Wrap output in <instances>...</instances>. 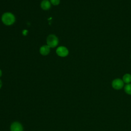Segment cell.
I'll list each match as a JSON object with an SVG mask.
<instances>
[{
	"label": "cell",
	"mask_w": 131,
	"mask_h": 131,
	"mask_svg": "<svg viewBox=\"0 0 131 131\" xmlns=\"http://www.w3.org/2000/svg\"><path fill=\"white\" fill-rule=\"evenodd\" d=\"M2 21L5 25L10 26L14 23L15 17L12 13L5 12L2 16Z\"/></svg>",
	"instance_id": "obj_1"
},
{
	"label": "cell",
	"mask_w": 131,
	"mask_h": 131,
	"mask_svg": "<svg viewBox=\"0 0 131 131\" xmlns=\"http://www.w3.org/2000/svg\"><path fill=\"white\" fill-rule=\"evenodd\" d=\"M47 43L50 48H54L58 44V38L54 34H50L47 38Z\"/></svg>",
	"instance_id": "obj_2"
},
{
	"label": "cell",
	"mask_w": 131,
	"mask_h": 131,
	"mask_svg": "<svg viewBox=\"0 0 131 131\" xmlns=\"http://www.w3.org/2000/svg\"><path fill=\"white\" fill-rule=\"evenodd\" d=\"M56 53L59 56L64 57L68 55L69 50L66 47L59 46L56 49Z\"/></svg>",
	"instance_id": "obj_3"
},
{
	"label": "cell",
	"mask_w": 131,
	"mask_h": 131,
	"mask_svg": "<svg viewBox=\"0 0 131 131\" xmlns=\"http://www.w3.org/2000/svg\"><path fill=\"white\" fill-rule=\"evenodd\" d=\"M112 85L113 88H114L115 89L119 90L123 87L124 85V82L122 80L117 78V79H114L113 81Z\"/></svg>",
	"instance_id": "obj_4"
},
{
	"label": "cell",
	"mask_w": 131,
	"mask_h": 131,
	"mask_svg": "<svg viewBox=\"0 0 131 131\" xmlns=\"http://www.w3.org/2000/svg\"><path fill=\"white\" fill-rule=\"evenodd\" d=\"M11 131H23V128L21 124L17 122H13L10 127Z\"/></svg>",
	"instance_id": "obj_5"
},
{
	"label": "cell",
	"mask_w": 131,
	"mask_h": 131,
	"mask_svg": "<svg viewBox=\"0 0 131 131\" xmlns=\"http://www.w3.org/2000/svg\"><path fill=\"white\" fill-rule=\"evenodd\" d=\"M50 47L47 45L42 46L39 49V52L43 56H46L49 54L50 51Z\"/></svg>",
	"instance_id": "obj_6"
},
{
	"label": "cell",
	"mask_w": 131,
	"mask_h": 131,
	"mask_svg": "<svg viewBox=\"0 0 131 131\" xmlns=\"http://www.w3.org/2000/svg\"><path fill=\"white\" fill-rule=\"evenodd\" d=\"M40 6L42 9L48 10L51 8V3L48 0H43L41 2Z\"/></svg>",
	"instance_id": "obj_7"
},
{
	"label": "cell",
	"mask_w": 131,
	"mask_h": 131,
	"mask_svg": "<svg viewBox=\"0 0 131 131\" xmlns=\"http://www.w3.org/2000/svg\"><path fill=\"white\" fill-rule=\"evenodd\" d=\"M123 81L127 84L131 82V75L129 74H125L123 76Z\"/></svg>",
	"instance_id": "obj_8"
},
{
	"label": "cell",
	"mask_w": 131,
	"mask_h": 131,
	"mask_svg": "<svg viewBox=\"0 0 131 131\" xmlns=\"http://www.w3.org/2000/svg\"><path fill=\"white\" fill-rule=\"evenodd\" d=\"M124 90L127 94L129 95H131V84L130 83L127 84L124 87Z\"/></svg>",
	"instance_id": "obj_9"
},
{
	"label": "cell",
	"mask_w": 131,
	"mask_h": 131,
	"mask_svg": "<svg viewBox=\"0 0 131 131\" xmlns=\"http://www.w3.org/2000/svg\"><path fill=\"white\" fill-rule=\"evenodd\" d=\"M50 2L52 5L54 6H57L60 3V0H50Z\"/></svg>",
	"instance_id": "obj_10"
},
{
	"label": "cell",
	"mask_w": 131,
	"mask_h": 131,
	"mask_svg": "<svg viewBox=\"0 0 131 131\" xmlns=\"http://www.w3.org/2000/svg\"><path fill=\"white\" fill-rule=\"evenodd\" d=\"M23 34L24 35H27V30H24V31H23Z\"/></svg>",
	"instance_id": "obj_11"
},
{
	"label": "cell",
	"mask_w": 131,
	"mask_h": 131,
	"mask_svg": "<svg viewBox=\"0 0 131 131\" xmlns=\"http://www.w3.org/2000/svg\"><path fill=\"white\" fill-rule=\"evenodd\" d=\"M2 86V81L0 80V89L1 88Z\"/></svg>",
	"instance_id": "obj_12"
},
{
	"label": "cell",
	"mask_w": 131,
	"mask_h": 131,
	"mask_svg": "<svg viewBox=\"0 0 131 131\" xmlns=\"http://www.w3.org/2000/svg\"><path fill=\"white\" fill-rule=\"evenodd\" d=\"M2 70L0 69V77L2 76Z\"/></svg>",
	"instance_id": "obj_13"
}]
</instances>
